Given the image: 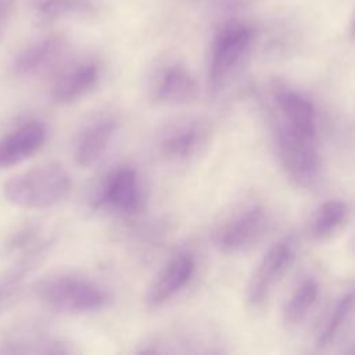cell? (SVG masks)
I'll return each mask as SVG.
<instances>
[{
    "label": "cell",
    "instance_id": "cell-1",
    "mask_svg": "<svg viewBox=\"0 0 355 355\" xmlns=\"http://www.w3.org/2000/svg\"><path fill=\"white\" fill-rule=\"evenodd\" d=\"M72 180L62 164L50 161L11 176L3 183V196L14 207L44 209L62 202Z\"/></svg>",
    "mask_w": 355,
    "mask_h": 355
},
{
    "label": "cell",
    "instance_id": "cell-2",
    "mask_svg": "<svg viewBox=\"0 0 355 355\" xmlns=\"http://www.w3.org/2000/svg\"><path fill=\"white\" fill-rule=\"evenodd\" d=\"M254 40V28L241 21H227L216 31L207 67V85L211 96H218L225 90L241 71Z\"/></svg>",
    "mask_w": 355,
    "mask_h": 355
},
{
    "label": "cell",
    "instance_id": "cell-3",
    "mask_svg": "<svg viewBox=\"0 0 355 355\" xmlns=\"http://www.w3.org/2000/svg\"><path fill=\"white\" fill-rule=\"evenodd\" d=\"M35 295L47 308L68 315L100 312L111 300L110 293L101 284L72 273L42 279L35 286Z\"/></svg>",
    "mask_w": 355,
    "mask_h": 355
},
{
    "label": "cell",
    "instance_id": "cell-4",
    "mask_svg": "<svg viewBox=\"0 0 355 355\" xmlns=\"http://www.w3.org/2000/svg\"><path fill=\"white\" fill-rule=\"evenodd\" d=\"M270 215L258 201H247L237 205L218 222L211 232L214 247L227 255L247 252L266 234Z\"/></svg>",
    "mask_w": 355,
    "mask_h": 355
},
{
    "label": "cell",
    "instance_id": "cell-5",
    "mask_svg": "<svg viewBox=\"0 0 355 355\" xmlns=\"http://www.w3.org/2000/svg\"><path fill=\"white\" fill-rule=\"evenodd\" d=\"M268 126L275 155L287 179L301 189L315 187L322 176L318 141L302 139L270 119Z\"/></svg>",
    "mask_w": 355,
    "mask_h": 355
},
{
    "label": "cell",
    "instance_id": "cell-6",
    "mask_svg": "<svg viewBox=\"0 0 355 355\" xmlns=\"http://www.w3.org/2000/svg\"><path fill=\"white\" fill-rule=\"evenodd\" d=\"M90 208L119 216H133L143 211L147 190L140 172L132 165H118L108 171L90 194Z\"/></svg>",
    "mask_w": 355,
    "mask_h": 355
},
{
    "label": "cell",
    "instance_id": "cell-7",
    "mask_svg": "<svg viewBox=\"0 0 355 355\" xmlns=\"http://www.w3.org/2000/svg\"><path fill=\"white\" fill-rule=\"evenodd\" d=\"M212 126L202 116H180L165 123L155 136V150L168 164L196 159L211 143Z\"/></svg>",
    "mask_w": 355,
    "mask_h": 355
},
{
    "label": "cell",
    "instance_id": "cell-8",
    "mask_svg": "<svg viewBox=\"0 0 355 355\" xmlns=\"http://www.w3.org/2000/svg\"><path fill=\"white\" fill-rule=\"evenodd\" d=\"M268 98L265 104L268 119L302 139L318 141L316 110L306 94L287 83L273 82Z\"/></svg>",
    "mask_w": 355,
    "mask_h": 355
},
{
    "label": "cell",
    "instance_id": "cell-9",
    "mask_svg": "<svg viewBox=\"0 0 355 355\" xmlns=\"http://www.w3.org/2000/svg\"><path fill=\"white\" fill-rule=\"evenodd\" d=\"M295 259V245L291 239L273 243L259 259L245 287V301L251 308H261L272 295Z\"/></svg>",
    "mask_w": 355,
    "mask_h": 355
},
{
    "label": "cell",
    "instance_id": "cell-10",
    "mask_svg": "<svg viewBox=\"0 0 355 355\" xmlns=\"http://www.w3.org/2000/svg\"><path fill=\"white\" fill-rule=\"evenodd\" d=\"M196 259L190 252L180 251L169 258L150 283L144 295L146 306L158 309L172 301L193 279Z\"/></svg>",
    "mask_w": 355,
    "mask_h": 355
},
{
    "label": "cell",
    "instance_id": "cell-11",
    "mask_svg": "<svg viewBox=\"0 0 355 355\" xmlns=\"http://www.w3.org/2000/svg\"><path fill=\"white\" fill-rule=\"evenodd\" d=\"M197 80L186 65L169 61L161 65L150 83V97L159 105H183L196 100Z\"/></svg>",
    "mask_w": 355,
    "mask_h": 355
},
{
    "label": "cell",
    "instance_id": "cell-12",
    "mask_svg": "<svg viewBox=\"0 0 355 355\" xmlns=\"http://www.w3.org/2000/svg\"><path fill=\"white\" fill-rule=\"evenodd\" d=\"M119 129V121L112 114L92 118L78 133L73 144V159L82 168L97 164L110 148Z\"/></svg>",
    "mask_w": 355,
    "mask_h": 355
},
{
    "label": "cell",
    "instance_id": "cell-13",
    "mask_svg": "<svg viewBox=\"0 0 355 355\" xmlns=\"http://www.w3.org/2000/svg\"><path fill=\"white\" fill-rule=\"evenodd\" d=\"M68 49L69 43L64 36H44L18 53L14 60V71L22 78L42 75L58 65L68 53Z\"/></svg>",
    "mask_w": 355,
    "mask_h": 355
},
{
    "label": "cell",
    "instance_id": "cell-14",
    "mask_svg": "<svg viewBox=\"0 0 355 355\" xmlns=\"http://www.w3.org/2000/svg\"><path fill=\"white\" fill-rule=\"evenodd\" d=\"M100 65L94 58H82L64 67L53 82L50 97L57 104H69L89 93L97 83Z\"/></svg>",
    "mask_w": 355,
    "mask_h": 355
},
{
    "label": "cell",
    "instance_id": "cell-15",
    "mask_svg": "<svg viewBox=\"0 0 355 355\" xmlns=\"http://www.w3.org/2000/svg\"><path fill=\"white\" fill-rule=\"evenodd\" d=\"M47 139V126L42 121H28L0 140V168L24 162L37 153Z\"/></svg>",
    "mask_w": 355,
    "mask_h": 355
},
{
    "label": "cell",
    "instance_id": "cell-16",
    "mask_svg": "<svg viewBox=\"0 0 355 355\" xmlns=\"http://www.w3.org/2000/svg\"><path fill=\"white\" fill-rule=\"evenodd\" d=\"M349 216L351 208L344 200H327L312 214L308 223V234L315 241H327L345 227Z\"/></svg>",
    "mask_w": 355,
    "mask_h": 355
},
{
    "label": "cell",
    "instance_id": "cell-17",
    "mask_svg": "<svg viewBox=\"0 0 355 355\" xmlns=\"http://www.w3.org/2000/svg\"><path fill=\"white\" fill-rule=\"evenodd\" d=\"M319 290L320 287L315 277L306 276L302 279L284 302L282 312L283 322L290 327L302 323L315 306L319 297Z\"/></svg>",
    "mask_w": 355,
    "mask_h": 355
},
{
    "label": "cell",
    "instance_id": "cell-18",
    "mask_svg": "<svg viewBox=\"0 0 355 355\" xmlns=\"http://www.w3.org/2000/svg\"><path fill=\"white\" fill-rule=\"evenodd\" d=\"M354 311V294L352 291L345 293L338 298L334 308L330 311L324 324L316 337V347L319 349H324L340 337L343 329H345L347 323H349Z\"/></svg>",
    "mask_w": 355,
    "mask_h": 355
},
{
    "label": "cell",
    "instance_id": "cell-19",
    "mask_svg": "<svg viewBox=\"0 0 355 355\" xmlns=\"http://www.w3.org/2000/svg\"><path fill=\"white\" fill-rule=\"evenodd\" d=\"M97 0H33L36 14L44 19H58L89 14Z\"/></svg>",
    "mask_w": 355,
    "mask_h": 355
},
{
    "label": "cell",
    "instance_id": "cell-20",
    "mask_svg": "<svg viewBox=\"0 0 355 355\" xmlns=\"http://www.w3.org/2000/svg\"><path fill=\"white\" fill-rule=\"evenodd\" d=\"M12 4H14V0H0V33L6 26V22L12 10Z\"/></svg>",
    "mask_w": 355,
    "mask_h": 355
}]
</instances>
